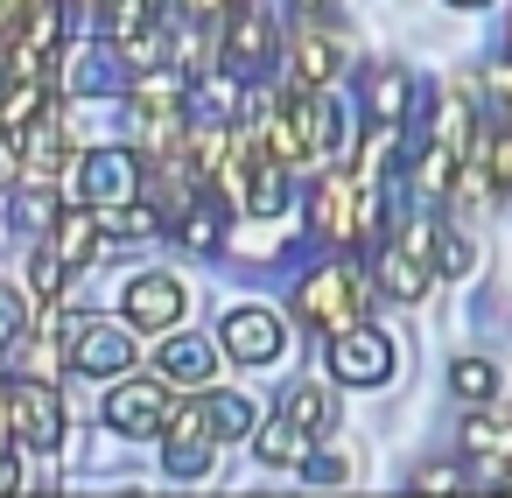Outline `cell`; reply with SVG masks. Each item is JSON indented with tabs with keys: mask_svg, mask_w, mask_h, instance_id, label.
<instances>
[{
	"mask_svg": "<svg viewBox=\"0 0 512 498\" xmlns=\"http://www.w3.org/2000/svg\"><path fill=\"white\" fill-rule=\"evenodd\" d=\"M449 386H456L463 400H491V393H498V372H491V358H456V365H449Z\"/></svg>",
	"mask_w": 512,
	"mask_h": 498,
	"instance_id": "obj_26",
	"label": "cell"
},
{
	"mask_svg": "<svg viewBox=\"0 0 512 498\" xmlns=\"http://www.w3.org/2000/svg\"><path fill=\"white\" fill-rule=\"evenodd\" d=\"M288 197H295V190H288V162H274V155H267V162L246 176V190H239V204H246L253 218H281Z\"/></svg>",
	"mask_w": 512,
	"mask_h": 498,
	"instance_id": "obj_17",
	"label": "cell"
},
{
	"mask_svg": "<svg viewBox=\"0 0 512 498\" xmlns=\"http://www.w3.org/2000/svg\"><path fill=\"white\" fill-rule=\"evenodd\" d=\"M365 106H372L379 127H400V113H407V78H400V71H372V78H365Z\"/></svg>",
	"mask_w": 512,
	"mask_h": 498,
	"instance_id": "obj_21",
	"label": "cell"
},
{
	"mask_svg": "<svg viewBox=\"0 0 512 498\" xmlns=\"http://www.w3.org/2000/svg\"><path fill=\"white\" fill-rule=\"evenodd\" d=\"M414 484H421V491H456V484H463V470H421Z\"/></svg>",
	"mask_w": 512,
	"mask_h": 498,
	"instance_id": "obj_31",
	"label": "cell"
},
{
	"mask_svg": "<svg viewBox=\"0 0 512 498\" xmlns=\"http://www.w3.org/2000/svg\"><path fill=\"white\" fill-rule=\"evenodd\" d=\"M253 449H260V463H267V470H295V463H309V428H295L288 414L253 421Z\"/></svg>",
	"mask_w": 512,
	"mask_h": 498,
	"instance_id": "obj_14",
	"label": "cell"
},
{
	"mask_svg": "<svg viewBox=\"0 0 512 498\" xmlns=\"http://www.w3.org/2000/svg\"><path fill=\"white\" fill-rule=\"evenodd\" d=\"M211 414H218V442L253 435V400L246 393H211Z\"/></svg>",
	"mask_w": 512,
	"mask_h": 498,
	"instance_id": "obj_27",
	"label": "cell"
},
{
	"mask_svg": "<svg viewBox=\"0 0 512 498\" xmlns=\"http://www.w3.org/2000/svg\"><path fill=\"white\" fill-rule=\"evenodd\" d=\"M309 484H351V463L344 456H309Z\"/></svg>",
	"mask_w": 512,
	"mask_h": 498,
	"instance_id": "obj_30",
	"label": "cell"
},
{
	"mask_svg": "<svg viewBox=\"0 0 512 498\" xmlns=\"http://www.w3.org/2000/svg\"><path fill=\"white\" fill-rule=\"evenodd\" d=\"M218 449H225V442H218V414H211V400H183V407H169V421H162V463H169L176 477H204Z\"/></svg>",
	"mask_w": 512,
	"mask_h": 498,
	"instance_id": "obj_1",
	"label": "cell"
},
{
	"mask_svg": "<svg viewBox=\"0 0 512 498\" xmlns=\"http://www.w3.org/2000/svg\"><path fill=\"white\" fill-rule=\"evenodd\" d=\"M379 288L393 295V302H421L428 295V267H421V253H407L400 239L379 253Z\"/></svg>",
	"mask_w": 512,
	"mask_h": 498,
	"instance_id": "obj_18",
	"label": "cell"
},
{
	"mask_svg": "<svg viewBox=\"0 0 512 498\" xmlns=\"http://www.w3.org/2000/svg\"><path fill=\"white\" fill-rule=\"evenodd\" d=\"M449 183H456V148H449V141H435V148L414 162V190H421V197H442Z\"/></svg>",
	"mask_w": 512,
	"mask_h": 498,
	"instance_id": "obj_23",
	"label": "cell"
},
{
	"mask_svg": "<svg viewBox=\"0 0 512 498\" xmlns=\"http://www.w3.org/2000/svg\"><path fill=\"white\" fill-rule=\"evenodd\" d=\"M15 484H22V470H15V456H8V449H0V491H15Z\"/></svg>",
	"mask_w": 512,
	"mask_h": 498,
	"instance_id": "obj_34",
	"label": "cell"
},
{
	"mask_svg": "<svg viewBox=\"0 0 512 498\" xmlns=\"http://www.w3.org/2000/svg\"><path fill=\"white\" fill-rule=\"evenodd\" d=\"M295 15L302 22H323V15H337V0H295Z\"/></svg>",
	"mask_w": 512,
	"mask_h": 498,
	"instance_id": "obj_33",
	"label": "cell"
},
{
	"mask_svg": "<svg viewBox=\"0 0 512 498\" xmlns=\"http://www.w3.org/2000/svg\"><path fill=\"white\" fill-rule=\"evenodd\" d=\"M428 120H435V141H449L456 155L470 148V106H463V99H449V92H442V99L428 106Z\"/></svg>",
	"mask_w": 512,
	"mask_h": 498,
	"instance_id": "obj_24",
	"label": "cell"
},
{
	"mask_svg": "<svg viewBox=\"0 0 512 498\" xmlns=\"http://www.w3.org/2000/svg\"><path fill=\"white\" fill-rule=\"evenodd\" d=\"M176 232H183V246L211 253V246H218V232H225V211H218V204H197V197H190V204L176 211Z\"/></svg>",
	"mask_w": 512,
	"mask_h": 498,
	"instance_id": "obj_22",
	"label": "cell"
},
{
	"mask_svg": "<svg viewBox=\"0 0 512 498\" xmlns=\"http://www.w3.org/2000/svg\"><path fill=\"white\" fill-rule=\"evenodd\" d=\"M15 225H22V232H50V225H57V197H43V190L22 197V204H15Z\"/></svg>",
	"mask_w": 512,
	"mask_h": 498,
	"instance_id": "obj_29",
	"label": "cell"
},
{
	"mask_svg": "<svg viewBox=\"0 0 512 498\" xmlns=\"http://www.w3.org/2000/svg\"><path fill=\"white\" fill-rule=\"evenodd\" d=\"M78 197L92 204V211H106V204H134L141 197V162L127 155V148H92L85 162H78Z\"/></svg>",
	"mask_w": 512,
	"mask_h": 498,
	"instance_id": "obj_6",
	"label": "cell"
},
{
	"mask_svg": "<svg viewBox=\"0 0 512 498\" xmlns=\"http://www.w3.org/2000/svg\"><path fill=\"white\" fill-rule=\"evenodd\" d=\"M449 8H491V0H449Z\"/></svg>",
	"mask_w": 512,
	"mask_h": 498,
	"instance_id": "obj_35",
	"label": "cell"
},
{
	"mask_svg": "<svg viewBox=\"0 0 512 498\" xmlns=\"http://www.w3.org/2000/svg\"><path fill=\"white\" fill-rule=\"evenodd\" d=\"M295 309H302V323H316V330L330 337V330H344V323L365 316V274H358V267H316V274L302 281Z\"/></svg>",
	"mask_w": 512,
	"mask_h": 498,
	"instance_id": "obj_2",
	"label": "cell"
},
{
	"mask_svg": "<svg viewBox=\"0 0 512 498\" xmlns=\"http://www.w3.org/2000/svg\"><path fill=\"white\" fill-rule=\"evenodd\" d=\"M183 281L176 274H141L134 288H127V323L134 330H169V323H183Z\"/></svg>",
	"mask_w": 512,
	"mask_h": 498,
	"instance_id": "obj_11",
	"label": "cell"
},
{
	"mask_svg": "<svg viewBox=\"0 0 512 498\" xmlns=\"http://www.w3.org/2000/svg\"><path fill=\"white\" fill-rule=\"evenodd\" d=\"M99 421L113 435H127V442L162 435V421H169V379H127V386H113L106 407H99Z\"/></svg>",
	"mask_w": 512,
	"mask_h": 498,
	"instance_id": "obj_4",
	"label": "cell"
},
{
	"mask_svg": "<svg viewBox=\"0 0 512 498\" xmlns=\"http://www.w3.org/2000/svg\"><path fill=\"white\" fill-rule=\"evenodd\" d=\"M183 15H190V22H218V15H225V0H183Z\"/></svg>",
	"mask_w": 512,
	"mask_h": 498,
	"instance_id": "obj_32",
	"label": "cell"
},
{
	"mask_svg": "<svg viewBox=\"0 0 512 498\" xmlns=\"http://www.w3.org/2000/svg\"><path fill=\"white\" fill-rule=\"evenodd\" d=\"M218 344H225V358H239V365H267V358L281 351V316H267V309H232V316L218 323Z\"/></svg>",
	"mask_w": 512,
	"mask_h": 498,
	"instance_id": "obj_9",
	"label": "cell"
},
{
	"mask_svg": "<svg viewBox=\"0 0 512 498\" xmlns=\"http://www.w3.org/2000/svg\"><path fill=\"white\" fill-rule=\"evenodd\" d=\"M22 337H29V302H22V288L0 281V351H15Z\"/></svg>",
	"mask_w": 512,
	"mask_h": 498,
	"instance_id": "obj_28",
	"label": "cell"
},
{
	"mask_svg": "<svg viewBox=\"0 0 512 498\" xmlns=\"http://www.w3.org/2000/svg\"><path fill=\"white\" fill-rule=\"evenodd\" d=\"M155 379H169V386H211L218 379V351L204 337H169L155 351Z\"/></svg>",
	"mask_w": 512,
	"mask_h": 498,
	"instance_id": "obj_13",
	"label": "cell"
},
{
	"mask_svg": "<svg viewBox=\"0 0 512 498\" xmlns=\"http://www.w3.org/2000/svg\"><path fill=\"white\" fill-rule=\"evenodd\" d=\"M99 232H106V239H120V246H141V239H155V232H162V211H155V204H141V197H134V204H106V211H99Z\"/></svg>",
	"mask_w": 512,
	"mask_h": 498,
	"instance_id": "obj_20",
	"label": "cell"
},
{
	"mask_svg": "<svg viewBox=\"0 0 512 498\" xmlns=\"http://www.w3.org/2000/svg\"><path fill=\"white\" fill-rule=\"evenodd\" d=\"M92 246H99V211H92V204H85V211H57V225H50V253H57L64 267H85Z\"/></svg>",
	"mask_w": 512,
	"mask_h": 498,
	"instance_id": "obj_16",
	"label": "cell"
},
{
	"mask_svg": "<svg viewBox=\"0 0 512 498\" xmlns=\"http://www.w3.org/2000/svg\"><path fill=\"white\" fill-rule=\"evenodd\" d=\"M281 414H288L295 428H309V435H316V428H330V414H337V407H330V393H323V386H295Z\"/></svg>",
	"mask_w": 512,
	"mask_h": 498,
	"instance_id": "obj_25",
	"label": "cell"
},
{
	"mask_svg": "<svg viewBox=\"0 0 512 498\" xmlns=\"http://www.w3.org/2000/svg\"><path fill=\"white\" fill-rule=\"evenodd\" d=\"M288 57H295V85H316V92H330L344 71V50H337V36H323V22H302Z\"/></svg>",
	"mask_w": 512,
	"mask_h": 498,
	"instance_id": "obj_12",
	"label": "cell"
},
{
	"mask_svg": "<svg viewBox=\"0 0 512 498\" xmlns=\"http://www.w3.org/2000/svg\"><path fill=\"white\" fill-rule=\"evenodd\" d=\"M127 85V57L120 50H78L71 57V92L78 99H99V92H120Z\"/></svg>",
	"mask_w": 512,
	"mask_h": 498,
	"instance_id": "obj_15",
	"label": "cell"
},
{
	"mask_svg": "<svg viewBox=\"0 0 512 498\" xmlns=\"http://www.w3.org/2000/svg\"><path fill=\"white\" fill-rule=\"evenodd\" d=\"M463 449H470L477 463H498V470H505V463H512V414H484V407H477V414L463 421Z\"/></svg>",
	"mask_w": 512,
	"mask_h": 498,
	"instance_id": "obj_19",
	"label": "cell"
},
{
	"mask_svg": "<svg viewBox=\"0 0 512 498\" xmlns=\"http://www.w3.org/2000/svg\"><path fill=\"white\" fill-rule=\"evenodd\" d=\"M15 155L29 183H57V169L71 162V134L57 127V113H36L29 127H15Z\"/></svg>",
	"mask_w": 512,
	"mask_h": 498,
	"instance_id": "obj_8",
	"label": "cell"
},
{
	"mask_svg": "<svg viewBox=\"0 0 512 498\" xmlns=\"http://www.w3.org/2000/svg\"><path fill=\"white\" fill-rule=\"evenodd\" d=\"M330 372L344 379V386H379V379H393V337H379V330H365V323H344V330H330Z\"/></svg>",
	"mask_w": 512,
	"mask_h": 498,
	"instance_id": "obj_5",
	"label": "cell"
},
{
	"mask_svg": "<svg viewBox=\"0 0 512 498\" xmlns=\"http://www.w3.org/2000/svg\"><path fill=\"white\" fill-rule=\"evenodd\" d=\"M8 421L22 435V449H36V456L64 449V393L50 379H15L8 386Z\"/></svg>",
	"mask_w": 512,
	"mask_h": 498,
	"instance_id": "obj_3",
	"label": "cell"
},
{
	"mask_svg": "<svg viewBox=\"0 0 512 498\" xmlns=\"http://www.w3.org/2000/svg\"><path fill=\"white\" fill-rule=\"evenodd\" d=\"M64 351H71V365H78V372H92V379H120V372H134V358H141V351H134V337H127V330H113V323H99V316H85V323H78V337H71Z\"/></svg>",
	"mask_w": 512,
	"mask_h": 498,
	"instance_id": "obj_7",
	"label": "cell"
},
{
	"mask_svg": "<svg viewBox=\"0 0 512 498\" xmlns=\"http://www.w3.org/2000/svg\"><path fill=\"white\" fill-rule=\"evenodd\" d=\"M0 29H8V0H0Z\"/></svg>",
	"mask_w": 512,
	"mask_h": 498,
	"instance_id": "obj_36",
	"label": "cell"
},
{
	"mask_svg": "<svg viewBox=\"0 0 512 498\" xmlns=\"http://www.w3.org/2000/svg\"><path fill=\"white\" fill-rule=\"evenodd\" d=\"M225 57H232L239 71H274V57H281V29H274V15L239 8L232 29H225Z\"/></svg>",
	"mask_w": 512,
	"mask_h": 498,
	"instance_id": "obj_10",
	"label": "cell"
}]
</instances>
